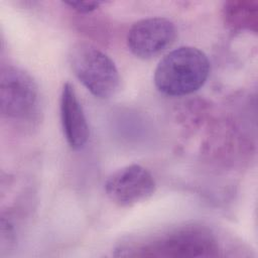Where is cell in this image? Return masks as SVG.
<instances>
[{
	"mask_svg": "<svg viewBox=\"0 0 258 258\" xmlns=\"http://www.w3.org/2000/svg\"><path fill=\"white\" fill-rule=\"evenodd\" d=\"M71 68L83 86L98 99H109L119 89L120 75L105 52L88 42H77L70 49Z\"/></svg>",
	"mask_w": 258,
	"mask_h": 258,
	"instance_id": "cell-3",
	"label": "cell"
},
{
	"mask_svg": "<svg viewBox=\"0 0 258 258\" xmlns=\"http://www.w3.org/2000/svg\"><path fill=\"white\" fill-rule=\"evenodd\" d=\"M211 63L207 54L194 46H179L166 53L154 71L156 89L170 97L200 90L207 82Z\"/></svg>",
	"mask_w": 258,
	"mask_h": 258,
	"instance_id": "cell-2",
	"label": "cell"
},
{
	"mask_svg": "<svg viewBox=\"0 0 258 258\" xmlns=\"http://www.w3.org/2000/svg\"><path fill=\"white\" fill-rule=\"evenodd\" d=\"M104 188L112 203L121 208H129L152 197L156 182L148 169L139 164H129L111 173Z\"/></svg>",
	"mask_w": 258,
	"mask_h": 258,
	"instance_id": "cell-5",
	"label": "cell"
},
{
	"mask_svg": "<svg viewBox=\"0 0 258 258\" xmlns=\"http://www.w3.org/2000/svg\"><path fill=\"white\" fill-rule=\"evenodd\" d=\"M176 28L165 17H148L136 21L129 29L126 42L129 50L142 59H150L174 42Z\"/></svg>",
	"mask_w": 258,
	"mask_h": 258,
	"instance_id": "cell-6",
	"label": "cell"
},
{
	"mask_svg": "<svg viewBox=\"0 0 258 258\" xmlns=\"http://www.w3.org/2000/svg\"><path fill=\"white\" fill-rule=\"evenodd\" d=\"M40 94L33 78L24 70L5 66L0 73V111L15 121H31L39 111Z\"/></svg>",
	"mask_w": 258,
	"mask_h": 258,
	"instance_id": "cell-4",
	"label": "cell"
},
{
	"mask_svg": "<svg viewBox=\"0 0 258 258\" xmlns=\"http://www.w3.org/2000/svg\"><path fill=\"white\" fill-rule=\"evenodd\" d=\"M122 256L133 257H215L219 244L215 235L206 227L186 225L155 236L137 245L123 246Z\"/></svg>",
	"mask_w": 258,
	"mask_h": 258,
	"instance_id": "cell-1",
	"label": "cell"
},
{
	"mask_svg": "<svg viewBox=\"0 0 258 258\" xmlns=\"http://www.w3.org/2000/svg\"><path fill=\"white\" fill-rule=\"evenodd\" d=\"M59 112L61 127L68 144L74 150L82 149L88 142L90 130L83 106L71 83H64L62 86Z\"/></svg>",
	"mask_w": 258,
	"mask_h": 258,
	"instance_id": "cell-7",
	"label": "cell"
},
{
	"mask_svg": "<svg viewBox=\"0 0 258 258\" xmlns=\"http://www.w3.org/2000/svg\"><path fill=\"white\" fill-rule=\"evenodd\" d=\"M225 25L233 31H257L258 4L256 1H228L222 10Z\"/></svg>",
	"mask_w": 258,
	"mask_h": 258,
	"instance_id": "cell-8",
	"label": "cell"
},
{
	"mask_svg": "<svg viewBox=\"0 0 258 258\" xmlns=\"http://www.w3.org/2000/svg\"><path fill=\"white\" fill-rule=\"evenodd\" d=\"M64 5L79 13H90L98 9L104 2L101 1H67Z\"/></svg>",
	"mask_w": 258,
	"mask_h": 258,
	"instance_id": "cell-9",
	"label": "cell"
}]
</instances>
